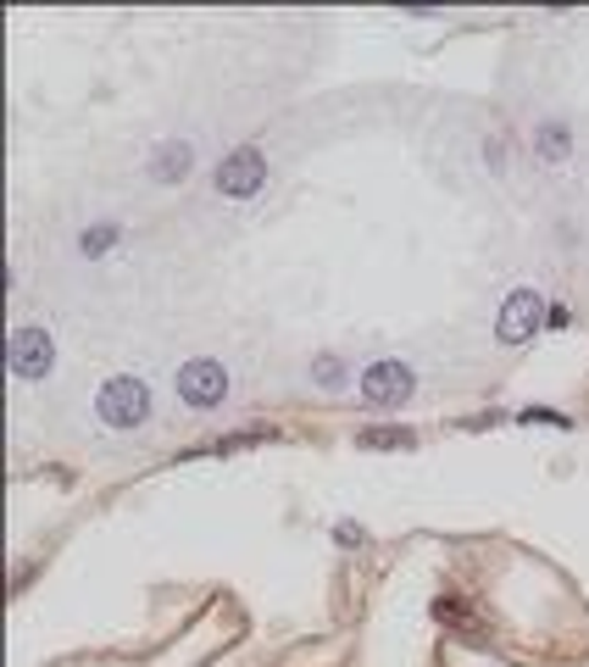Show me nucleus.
Wrapping results in <instances>:
<instances>
[{
  "label": "nucleus",
  "mask_w": 589,
  "mask_h": 667,
  "mask_svg": "<svg viewBox=\"0 0 589 667\" xmlns=\"http://www.w3.org/2000/svg\"><path fill=\"white\" fill-rule=\"evenodd\" d=\"M362 445L367 451H396V445H412V435H406V428H367Z\"/></svg>",
  "instance_id": "nucleus-8"
},
{
  "label": "nucleus",
  "mask_w": 589,
  "mask_h": 667,
  "mask_svg": "<svg viewBox=\"0 0 589 667\" xmlns=\"http://www.w3.org/2000/svg\"><path fill=\"white\" fill-rule=\"evenodd\" d=\"M434 617H439V624H456V629H467V617H473V612H467L462 601H451V595H446V601H434Z\"/></svg>",
  "instance_id": "nucleus-9"
},
{
  "label": "nucleus",
  "mask_w": 589,
  "mask_h": 667,
  "mask_svg": "<svg viewBox=\"0 0 589 667\" xmlns=\"http://www.w3.org/2000/svg\"><path fill=\"white\" fill-rule=\"evenodd\" d=\"M178 395H184V406H195V412L217 406V401L228 395V373H223V362H212V356L184 362V367H178Z\"/></svg>",
  "instance_id": "nucleus-2"
},
{
  "label": "nucleus",
  "mask_w": 589,
  "mask_h": 667,
  "mask_svg": "<svg viewBox=\"0 0 589 667\" xmlns=\"http://www.w3.org/2000/svg\"><path fill=\"white\" fill-rule=\"evenodd\" d=\"M51 367H57L51 334H45V328H17V334H12V373H17V378H45Z\"/></svg>",
  "instance_id": "nucleus-4"
},
{
  "label": "nucleus",
  "mask_w": 589,
  "mask_h": 667,
  "mask_svg": "<svg viewBox=\"0 0 589 667\" xmlns=\"http://www.w3.org/2000/svg\"><path fill=\"white\" fill-rule=\"evenodd\" d=\"M539 312H551V306H539V295L534 290H517L512 301H506V312H501V345H523L528 340V334L539 328V323H546V317H539Z\"/></svg>",
  "instance_id": "nucleus-6"
},
{
  "label": "nucleus",
  "mask_w": 589,
  "mask_h": 667,
  "mask_svg": "<svg viewBox=\"0 0 589 667\" xmlns=\"http://www.w3.org/2000/svg\"><path fill=\"white\" fill-rule=\"evenodd\" d=\"M334 540H339V545H362V529H356V523H339Z\"/></svg>",
  "instance_id": "nucleus-11"
},
{
  "label": "nucleus",
  "mask_w": 589,
  "mask_h": 667,
  "mask_svg": "<svg viewBox=\"0 0 589 667\" xmlns=\"http://www.w3.org/2000/svg\"><path fill=\"white\" fill-rule=\"evenodd\" d=\"M317 385H346V362L323 356V362H317Z\"/></svg>",
  "instance_id": "nucleus-10"
},
{
  "label": "nucleus",
  "mask_w": 589,
  "mask_h": 667,
  "mask_svg": "<svg viewBox=\"0 0 589 667\" xmlns=\"http://www.w3.org/2000/svg\"><path fill=\"white\" fill-rule=\"evenodd\" d=\"M262 178H267V162H262L256 146H239V151L217 167V189H223V196H256Z\"/></svg>",
  "instance_id": "nucleus-5"
},
{
  "label": "nucleus",
  "mask_w": 589,
  "mask_h": 667,
  "mask_svg": "<svg viewBox=\"0 0 589 667\" xmlns=\"http://www.w3.org/2000/svg\"><path fill=\"white\" fill-rule=\"evenodd\" d=\"M95 412H101L106 428H139L151 417V390H145L139 378H112V385H101V395H95Z\"/></svg>",
  "instance_id": "nucleus-1"
},
{
  "label": "nucleus",
  "mask_w": 589,
  "mask_h": 667,
  "mask_svg": "<svg viewBox=\"0 0 589 667\" xmlns=\"http://www.w3.org/2000/svg\"><path fill=\"white\" fill-rule=\"evenodd\" d=\"M412 395V367L406 362H373L362 373V401L367 406H396Z\"/></svg>",
  "instance_id": "nucleus-3"
},
{
  "label": "nucleus",
  "mask_w": 589,
  "mask_h": 667,
  "mask_svg": "<svg viewBox=\"0 0 589 667\" xmlns=\"http://www.w3.org/2000/svg\"><path fill=\"white\" fill-rule=\"evenodd\" d=\"M184 167H189V146H184V139H178V146H162V151H156V178L173 184Z\"/></svg>",
  "instance_id": "nucleus-7"
}]
</instances>
